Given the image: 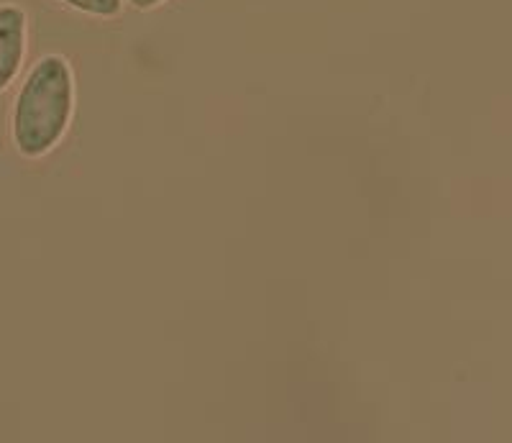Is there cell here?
Returning <instances> with one entry per match:
<instances>
[{"mask_svg":"<svg viewBox=\"0 0 512 443\" xmlns=\"http://www.w3.org/2000/svg\"><path fill=\"white\" fill-rule=\"evenodd\" d=\"M67 6L77 8L82 13H90V16H103L111 18L121 11V0H64Z\"/></svg>","mask_w":512,"mask_h":443,"instance_id":"3","label":"cell"},{"mask_svg":"<svg viewBox=\"0 0 512 443\" xmlns=\"http://www.w3.org/2000/svg\"><path fill=\"white\" fill-rule=\"evenodd\" d=\"M26 54V13L18 6H0V93L21 70Z\"/></svg>","mask_w":512,"mask_h":443,"instance_id":"2","label":"cell"},{"mask_svg":"<svg viewBox=\"0 0 512 443\" xmlns=\"http://www.w3.org/2000/svg\"><path fill=\"white\" fill-rule=\"evenodd\" d=\"M136 8H141V11H149V8H157L159 3H164V0H131Z\"/></svg>","mask_w":512,"mask_h":443,"instance_id":"4","label":"cell"},{"mask_svg":"<svg viewBox=\"0 0 512 443\" xmlns=\"http://www.w3.org/2000/svg\"><path fill=\"white\" fill-rule=\"evenodd\" d=\"M75 108V85L67 59L49 54L29 72L13 105V144L24 157H44L62 141Z\"/></svg>","mask_w":512,"mask_h":443,"instance_id":"1","label":"cell"}]
</instances>
